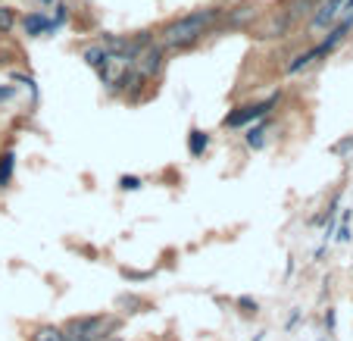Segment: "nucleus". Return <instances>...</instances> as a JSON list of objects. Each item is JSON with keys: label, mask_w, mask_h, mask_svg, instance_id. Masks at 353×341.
<instances>
[{"label": "nucleus", "mask_w": 353, "mask_h": 341, "mask_svg": "<svg viewBox=\"0 0 353 341\" xmlns=\"http://www.w3.org/2000/svg\"><path fill=\"white\" fill-rule=\"evenodd\" d=\"M216 16H219V10H197V13H191V16H181V19L169 22V26L163 28V41H166L169 47H191L194 41L216 22Z\"/></svg>", "instance_id": "nucleus-1"}, {"label": "nucleus", "mask_w": 353, "mask_h": 341, "mask_svg": "<svg viewBox=\"0 0 353 341\" xmlns=\"http://www.w3.org/2000/svg\"><path fill=\"white\" fill-rule=\"evenodd\" d=\"M116 329L113 316H81L66 326L69 341H107Z\"/></svg>", "instance_id": "nucleus-2"}, {"label": "nucleus", "mask_w": 353, "mask_h": 341, "mask_svg": "<svg viewBox=\"0 0 353 341\" xmlns=\"http://www.w3.org/2000/svg\"><path fill=\"white\" fill-rule=\"evenodd\" d=\"M275 104H279V94H272V97L263 101V104H247V107H238L234 113L225 116V126L228 128H241V126H250V122H256V119H266L269 110H272Z\"/></svg>", "instance_id": "nucleus-3"}, {"label": "nucleus", "mask_w": 353, "mask_h": 341, "mask_svg": "<svg viewBox=\"0 0 353 341\" xmlns=\"http://www.w3.org/2000/svg\"><path fill=\"white\" fill-rule=\"evenodd\" d=\"M347 26H350V19H347V22H344V26H341V28H334V32H332V38H328V41H322L319 47H313V50H307V54H300L297 60H294L291 66H288V72H291V75H294V72H300V69H307L310 63H316V60H319V57H325L328 50H334V44H338L341 38H344Z\"/></svg>", "instance_id": "nucleus-4"}, {"label": "nucleus", "mask_w": 353, "mask_h": 341, "mask_svg": "<svg viewBox=\"0 0 353 341\" xmlns=\"http://www.w3.org/2000/svg\"><path fill=\"white\" fill-rule=\"evenodd\" d=\"M22 28H26V35H44V32H50V19H47L44 13H32V16H26V22H22Z\"/></svg>", "instance_id": "nucleus-5"}, {"label": "nucleus", "mask_w": 353, "mask_h": 341, "mask_svg": "<svg viewBox=\"0 0 353 341\" xmlns=\"http://www.w3.org/2000/svg\"><path fill=\"white\" fill-rule=\"evenodd\" d=\"M207 148H210L207 132H200V128H191V135H188V150H191V157H200Z\"/></svg>", "instance_id": "nucleus-6"}, {"label": "nucleus", "mask_w": 353, "mask_h": 341, "mask_svg": "<svg viewBox=\"0 0 353 341\" xmlns=\"http://www.w3.org/2000/svg\"><path fill=\"white\" fill-rule=\"evenodd\" d=\"M13 166H16V154L7 150V154L0 157V188L10 185V179H13Z\"/></svg>", "instance_id": "nucleus-7"}, {"label": "nucleus", "mask_w": 353, "mask_h": 341, "mask_svg": "<svg viewBox=\"0 0 353 341\" xmlns=\"http://www.w3.org/2000/svg\"><path fill=\"white\" fill-rule=\"evenodd\" d=\"M32 341H69V338H66V332L57 326H41L38 332L32 335Z\"/></svg>", "instance_id": "nucleus-8"}, {"label": "nucleus", "mask_w": 353, "mask_h": 341, "mask_svg": "<svg viewBox=\"0 0 353 341\" xmlns=\"http://www.w3.org/2000/svg\"><path fill=\"white\" fill-rule=\"evenodd\" d=\"M85 60L91 63L94 69H100V66H103V60H107V47H88V50H85Z\"/></svg>", "instance_id": "nucleus-9"}, {"label": "nucleus", "mask_w": 353, "mask_h": 341, "mask_svg": "<svg viewBox=\"0 0 353 341\" xmlns=\"http://www.w3.org/2000/svg\"><path fill=\"white\" fill-rule=\"evenodd\" d=\"M263 141H266V126H256V128H250V132H247V144H250V148L260 150Z\"/></svg>", "instance_id": "nucleus-10"}, {"label": "nucleus", "mask_w": 353, "mask_h": 341, "mask_svg": "<svg viewBox=\"0 0 353 341\" xmlns=\"http://www.w3.org/2000/svg\"><path fill=\"white\" fill-rule=\"evenodd\" d=\"M13 22H16V13L10 7H0V35H7L10 28H13Z\"/></svg>", "instance_id": "nucleus-11"}, {"label": "nucleus", "mask_w": 353, "mask_h": 341, "mask_svg": "<svg viewBox=\"0 0 353 341\" xmlns=\"http://www.w3.org/2000/svg\"><path fill=\"white\" fill-rule=\"evenodd\" d=\"M119 185L125 188V191H138V188H141V179H138V175H122Z\"/></svg>", "instance_id": "nucleus-12"}, {"label": "nucleus", "mask_w": 353, "mask_h": 341, "mask_svg": "<svg viewBox=\"0 0 353 341\" xmlns=\"http://www.w3.org/2000/svg\"><path fill=\"white\" fill-rule=\"evenodd\" d=\"M13 94H16V88H13V85H0V104H3V101H10Z\"/></svg>", "instance_id": "nucleus-13"}, {"label": "nucleus", "mask_w": 353, "mask_h": 341, "mask_svg": "<svg viewBox=\"0 0 353 341\" xmlns=\"http://www.w3.org/2000/svg\"><path fill=\"white\" fill-rule=\"evenodd\" d=\"M241 307H250L247 313H256V301H250V298H241Z\"/></svg>", "instance_id": "nucleus-14"}, {"label": "nucleus", "mask_w": 353, "mask_h": 341, "mask_svg": "<svg viewBox=\"0 0 353 341\" xmlns=\"http://www.w3.org/2000/svg\"><path fill=\"white\" fill-rule=\"evenodd\" d=\"M347 13H350V16H353V0H347Z\"/></svg>", "instance_id": "nucleus-15"}, {"label": "nucleus", "mask_w": 353, "mask_h": 341, "mask_svg": "<svg viewBox=\"0 0 353 341\" xmlns=\"http://www.w3.org/2000/svg\"><path fill=\"white\" fill-rule=\"evenodd\" d=\"M110 341H122V338H113V335H110Z\"/></svg>", "instance_id": "nucleus-16"}]
</instances>
